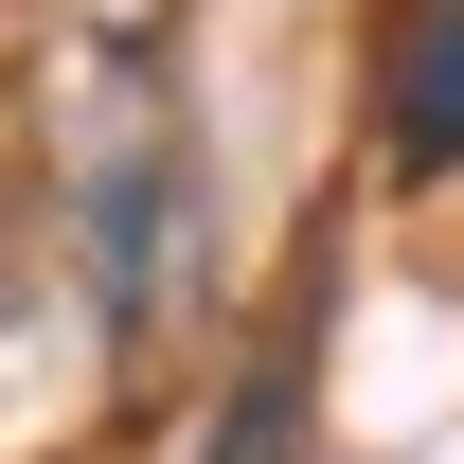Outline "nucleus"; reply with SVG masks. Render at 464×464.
Masks as SVG:
<instances>
[{"mask_svg":"<svg viewBox=\"0 0 464 464\" xmlns=\"http://www.w3.org/2000/svg\"><path fill=\"white\" fill-rule=\"evenodd\" d=\"M375 90H393V161L411 179H464V0H411L393 54H375Z\"/></svg>","mask_w":464,"mask_h":464,"instance_id":"nucleus-1","label":"nucleus"},{"mask_svg":"<svg viewBox=\"0 0 464 464\" xmlns=\"http://www.w3.org/2000/svg\"><path fill=\"white\" fill-rule=\"evenodd\" d=\"M286 447H304V393H286V375H250L232 429H215V464H286Z\"/></svg>","mask_w":464,"mask_h":464,"instance_id":"nucleus-2","label":"nucleus"}]
</instances>
